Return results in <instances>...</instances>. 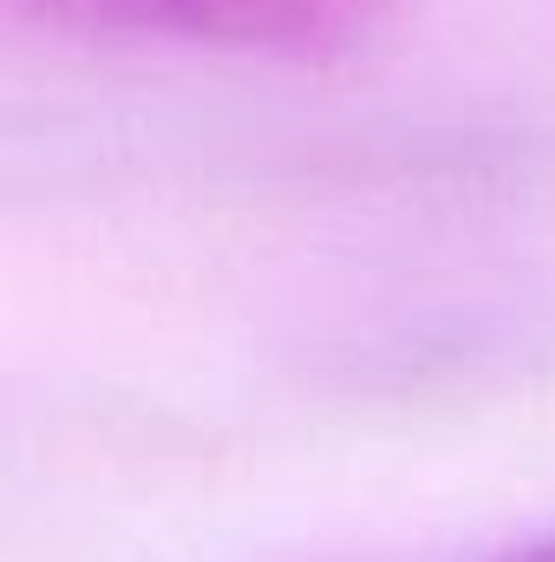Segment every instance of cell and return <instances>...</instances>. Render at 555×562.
<instances>
[{
  "label": "cell",
  "instance_id": "1",
  "mask_svg": "<svg viewBox=\"0 0 555 562\" xmlns=\"http://www.w3.org/2000/svg\"><path fill=\"white\" fill-rule=\"evenodd\" d=\"M26 7L92 33L177 40L256 59H333L373 40L399 0H26Z\"/></svg>",
  "mask_w": 555,
  "mask_h": 562
},
{
  "label": "cell",
  "instance_id": "2",
  "mask_svg": "<svg viewBox=\"0 0 555 562\" xmlns=\"http://www.w3.org/2000/svg\"><path fill=\"white\" fill-rule=\"evenodd\" d=\"M497 562H555V537H536V543H517V550H503Z\"/></svg>",
  "mask_w": 555,
  "mask_h": 562
}]
</instances>
